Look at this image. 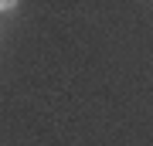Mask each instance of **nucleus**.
Returning <instances> with one entry per match:
<instances>
[{
	"label": "nucleus",
	"instance_id": "f257e3e1",
	"mask_svg": "<svg viewBox=\"0 0 153 146\" xmlns=\"http://www.w3.org/2000/svg\"><path fill=\"white\" fill-rule=\"evenodd\" d=\"M21 7V0H0V14H14Z\"/></svg>",
	"mask_w": 153,
	"mask_h": 146
}]
</instances>
